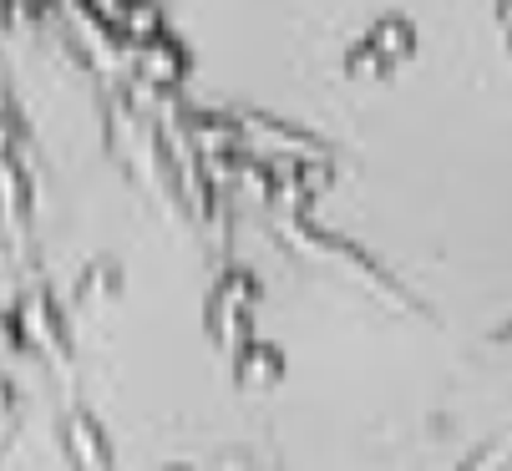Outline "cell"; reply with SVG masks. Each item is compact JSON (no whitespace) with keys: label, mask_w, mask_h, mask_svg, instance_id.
Instances as JSON below:
<instances>
[{"label":"cell","mask_w":512,"mask_h":471,"mask_svg":"<svg viewBox=\"0 0 512 471\" xmlns=\"http://www.w3.org/2000/svg\"><path fill=\"white\" fill-rule=\"evenodd\" d=\"M16 36H61L77 51L102 46L107 56H148L132 0H0V41Z\"/></svg>","instance_id":"cell-1"}]
</instances>
